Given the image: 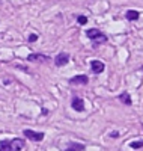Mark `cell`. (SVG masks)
Wrapping results in <instances>:
<instances>
[{
  "mask_svg": "<svg viewBox=\"0 0 143 151\" xmlns=\"http://www.w3.org/2000/svg\"><path fill=\"white\" fill-rule=\"evenodd\" d=\"M27 60L29 62H39V64H45V62L50 60V58L45 56V55H41V53H32V55H29Z\"/></svg>",
  "mask_w": 143,
  "mask_h": 151,
  "instance_id": "obj_3",
  "label": "cell"
},
{
  "mask_svg": "<svg viewBox=\"0 0 143 151\" xmlns=\"http://www.w3.org/2000/svg\"><path fill=\"white\" fill-rule=\"evenodd\" d=\"M11 147L15 151H21L24 148V141L23 139H14V141H11Z\"/></svg>",
  "mask_w": 143,
  "mask_h": 151,
  "instance_id": "obj_8",
  "label": "cell"
},
{
  "mask_svg": "<svg viewBox=\"0 0 143 151\" xmlns=\"http://www.w3.org/2000/svg\"><path fill=\"white\" fill-rule=\"evenodd\" d=\"M71 106H72L74 110H77V112H83V110H84V101H83L82 98H79V97H74V98H72Z\"/></svg>",
  "mask_w": 143,
  "mask_h": 151,
  "instance_id": "obj_5",
  "label": "cell"
},
{
  "mask_svg": "<svg viewBox=\"0 0 143 151\" xmlns=\"http://www.w3.org/2000/svg\"><path fill=\"white\" fill-rule=\"evenodd\" d=\"M110 137H119V133L118 132H112L110 133Z\"/></svg>",
  "mask_w": 143,
  "mask_h": 151,
  "instance_id": "obj_16",
  "label": "cell"
},
{
  "mask_svg": "<svg viewBox=\"0 0 143 151\" xmlns=\"http://www.w3.org/2000/svg\"><path fill=\"white\" fill-rule=\"evenodd\" d=\"M125 17H127V20H129V21H136V20H139V12H137V11H128Z\"/></svg>",
  "mask_w": 143,
  "mask_h": 151,
  "instance_id": "obj_11",
  "label": "cell"
},
{
  "mask_svg": "<svg viewBox=\"0 0 143 151\" xmlns=\"http://www.w3.org/2000/svg\"><path fill=\"white\" fill-rule=\"evenodd\" d=\"M129 147H131V148H134V150H137V148H142V147H143V141H136V142H131V144H129Z\"/></svg>",
  "mask_w": 143,
  "mask_h": 151,
  "instance_id": "obj_13",
  "label": "cell"
},
{
  "mask_svg": "<svg viewBox=\"0 0 143 151\" xmlns=\"http://www.w3.org/2000/svg\"><path fill=\"white\" fill-rule=\"evenodd\" d=\"M90 68H92V73L99 74V73L104 71V64L101 60H92V62H90Z\"/></svg>",
  "mask_w": 143,
  "mask_h": 151,
  "instance_id": "obj_7",
  "label": "cell"
},
{
  "mask_svg": "<svg viewBox=\"0 0 143 151\" xmlns=\"http://www.w3.org/2000/svg\"><path fill=\"white\" fill-rule=\"evenodd\" d=\"M86 35H87L89 40H98V38H99V41H101V42H104V41L107 40V38L104 36V35H102L98 29H89V30L86 32Z\"/></svg>",
  "mask_w": 143,
  "mask_h": 151,
  "instance_id": "obj_2",
  "label": "cell"
},
{
  "mask_svg": "<svg viewBox=\"0 0 143 151\" xmlns=\"http://www.w3.org/2000/svg\"><path fill=\"white\" fill-rule=\"evenodd\" d=\"M119 100L124 103V104H127V106H131L133 104V101H131V97H129V94L128 92H122L121 95H119Z\"/></svg>",
  "mask_w": 143,
  "mask_h": 151,
  "instance_id": "obj_9",
  "label": "cell"
},
{
  "mask_svg": "<svg viewBox=\"0 0 143 151\" xmlns=\"http://www.w3.org/2000/svg\"><path fill=\"white\" fill-rule=\"evenodd\" d=\"M68 60H69V55H68V53H59V55L54 58V64H56L57 67H63V65L68 64Z\"/></svg>",
  "mask_w": 143,
  "mask_h": 151,
  "instance_id": "obj_4",
  "label": "cell"
},
{
  "mask_svg": "<svg viewBox=\"0 0 143 151\" xmlns=\"http://www.w3.org/2000/svg\"><path fill=\"white\" fill-rule=\"evenodd\" d=\"M36 40H38V35H35V33H32V35L29 36V41H30V42H35Z\"/></svg>",
  "mask_w": 143,
  "mask_h": 151,
  "instance_id": "obj_15",
  "label": "cell"
},
{
  "mask_svg": "<svg viewBox=\"0 0 143 151\" xmlns=\"http://www.w3.org/2000/svg\"><path fill=\"white\" fill-rule=\"evenodd\" d=\"M77 21H79V24H86V23H87V18H86L84 15H79Z\"/></svg>",
  "mask_w": 143,
  "mask_h": 151,
  "instance_id": "obj_14",
  "label": "cell"
},
{
  "mask_svg": "<svg viewBox=\"0 0 143 151\" xmlns=\"http://www.w3.org/2000/svg\"><path fill=\"white\" fill-rule=\"evenodd\" d=\"M24 136L26 137H29L30 141H35V142H41L44 139V133L39 132V133H36L33 130H24Z\"/></svg>",
  "mask_w": 143,
  "mask_h": 151,
  "instance_id": "obj_1",
  "label": "cell"
},
{
  "mask_svg": "<svg viewBox=\"0 0 143 151\" xmlns=\"http://www.w3.org/2000/svg\"><path fill=\"white\" fill-rule=\"evenodd\" d=\"M83 150H84L83 144H71L65 151H83Z\"/></svg>",
  "mask_w": 143,
  "mask_h": 151,
  "instance_id": "obj_10",
  "label": "cell"
},
{
  "mask_svg": "<svg viewBox=\"0 0 143 151\" xmlns=\"http://www.w3.org/2000/svg\"><path fill=\"white\" fill-rule=\"evenodd\" d=\"M0 151H12L11 141H2L0 142Z\"/></svg>",
  "mask_w": 143,
  "mask_h": 151,
  "instance_id": "obj_12",
  "label": "cell"
},
{
  "mask_svg": "<svg viewBox=\"0 0 143 151\" xmlns=\"http://www.w3.org/2000/svg\"><path fill=\"white\" fill-rule=\"evenodd\" d=\"M87 82H89V79L84 74H79V76H75V77H72L69 80V83H74V85H86Z\"/></svg>",
  "mask_w": 143,
  "mask_h": 151,
  "instance_id": "obj_6",
  "label": "cell"
}]
</instances>
